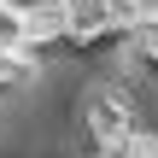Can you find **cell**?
<instances>
[{"instance_id":"obj_3","label":"cell","mask_w":158,"mask_h":158,"mask_svg":"<svg viewBox=\"0 0 158 158\" xmlns=\"http://www.w3.org/2000/svg\"><path fill=\"white\" fill-rule=\"evenodd\" d=\"M23 41V0H0V47Z\"/></svg>"},{"instance_id":"obj_2","label":"cell","mask_w":158,"mask_h":158,"mask_svg":"<svg viewBox=\"0 0 158 158\" xmlns=\"http://www.w3.org/2000/svg\"><path fill=\"white\" fill-rule=\"evenodd\" d=\"M35 82H41V64H35V59H23L18 47H0V106L23 100Z\"/></svg>"},{"instance_id":"obj_1","label":"cell","mask_w":158,"mask_h":158,"mask_svg":"<svg viewBox=\"0 0 158 158\" xmlns=\"http://www.w3.org/2000/svg\"><path fill=\"white\" fill-rule=\"evenodd\" d=\"M123 64L135 76L158 82V12H147L141 23H129V47H123Z\"/></svg>"}]
</instances>
